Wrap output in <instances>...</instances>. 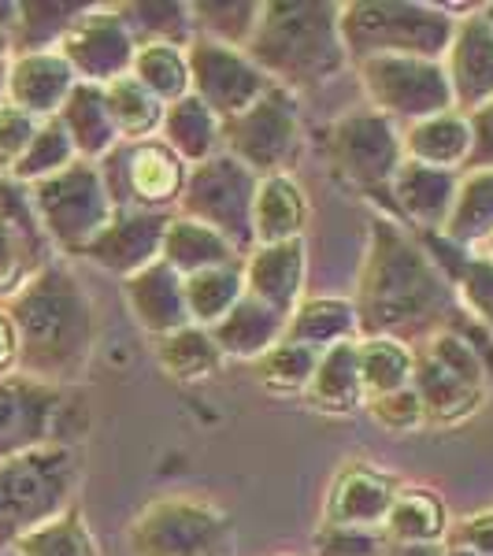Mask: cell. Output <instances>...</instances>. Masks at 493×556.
<instances>
[{"instance_id": "6da1fadb", "label": "cell", "mask_w": 493, "mask_h": 556, "mask_svg": "<svg viewBox=\"0 0 493 556\" xmlns=\"http://www.w3.org/2000/svg\"><path fill=\"white\" fill-rule=\"evenodd\" d=\"M460 298L442 267L401 223L375 215L356 282V327L361 338H393L416 349L460 316Z\"/></svg>"}, {"instance_id": "7a4b0ae2", "label": "cell", "mask_w": 493, "mask_h": 556, "mask_svg": "<svg viewBox=\"0 0 493 556\" xmlns=\"http://www.w3.org/2000/svg\"><path fill=\"white\" fill-rule=\"evenodd\" d=\"M8 319L15 327L20 361L15 367L34 382H75L89 367L97 342V316L89 293L64 264L38 267L8 298Z\"/></svg>"}, {"instance_id": "3957f363", "label": "cell", "mask_w": 493, "mask_h": 556, "mask_svg": "<svg viewBox=\"0 0 493 556\" xmlns=\"http://www.w3.org/2000/svg\"><path fill=\"white\" fill-rule=\"evenodd\" d=\"M245 56L275 86L316 89L342 75L349 52L342 41V4L330 0H267Z\"/></svg>"}, {"instance_id": "277c9868", "label": "cell", "mask_w": 493, "mask_h": 556, "mask_svg": "<svg viewBox=\"0 0 493 556\" xmlns=\"http://www.w3.org/2000/svg\"><path fill=\"white\" fill-rule=\"evenodd\" d=\"M456 20L445 8L416 0H353L342 4V41L349 64L371 56L438 60L450 52Z\"/></svg>"}, {"instance_id": "5b68a950", "label": "cell", "mask_w": 493, "mask_h": 556, "mask_svg": "<svg viewBox=\"0 0 493 556\" xmlns=\"http://www.w3.org/2000/svg\"><path fill=\"white\" fill-rule=\"evenodd\" d=\"M78 482V460L64 445H41L0 460V545L64 516Z\"/></svg>"}, {"instance_id": "8992f818", "label": "cell", "mask_w": 493, "mask_h": 556, "mask_svg": "<svg viewBox=\"0 0 493 556\" xmlns=\"http://www.w3.org/2000/svg\"><path fill=\"white\" fill-rule=\"evenodd\" d=\"M416 371H412V390L419 393L424 419L434 427H456L475 416L486 397V364L479 353L464 342L456 330H438L427 342L412 349Z\"/></svg>"}, {"instance_id": "52a82bcc", "label": "cell", "mask_w": 493, "mask_h": 556, "mask_svg": "<svg viewBox=\"0 0 493 556\" xmlns=\"http://www.w3.org/2000/svg\"><path fill=\"white\" fill-rule=\"evenodd\" d=\"M30 201L45 238L67 256H86V249L104 235L115 215L101 167L89 160H75L64 172L34 182Z\"/></svg>"}, {"instance_id": "ba28073f", "label": "cell", "mask_w": 493, "mask_h": 556, "mask_svg": "<svg viewBox=\"0 0 493 556\" xmlns=\"http://www.w3.org/2000/svg\"><path fill=\"white\" fill-rule=\"evenodd\" d=\"M130 556H235V519L201 497H160L127 531Z\"/></svg>"}, {"instance_id": "9c48e42d", "label": "cell", "mask_w": 493, "mask_h": 556, "mask_svg": "<svg viewBox=\"0 0 493 556\" xmlns=\"http://www.w3.org/2000/svg\"><path fill=\"white\" fill-rule=\"evenodd\" d=\"M260 178L238 164L230 152H215L212 160L197 164L186 175L182 197H178V212L186 219H197L212 227L219 238L230 241V249L245 260L256 249L253 235V204H256Z\"/></svg>"}, {"instance_id": "30bf717a", "label": "cell", "mask_w": 493, "mask_h": 556, "mask_svg": "<svg viewBox=\"0 0 493 556\" xmlns=\"http://www.w3.org/2000/svg\"><path fill=\"white\" fill-rule=\"evenodd\" d=\"M223 152H230L256 178L286 175L301 156L298 97L271 83L253 108L223 123Z\"/></svg>"}, {"instance_id": "8fae6325", "label": "cell", "mask_w": 493, "mask_h": 556, "mask_svg": "<svg viewBox=\"0 0 493 556\" xmlns=\"http://www.w3.org/2000/svg\"><path fill=\"white\" fill-rule=\"evenodd\" d=\"M356 75L364 83L367 101L387 119H405L412 127V123L456 112L450 75H445V64H438V60L371 56L356 64Z\"/></svg>"}, {"instance_id": "7c38bea8", "label": "cell", "mask_w": 493, "mask_h": 556, "mask_svg": "<svg viewBox=\"0 0 493 556\" xmlns=\"http://www.w3.org/2000/svg\"><path fill=\"white\" fill-rule=\"evenodd\" d=\"M327 152L334 172L349 186H356L364 197H379V201L393 204V175L405 164V141H401L393 119L379 112L345 115L327 130Z\"/></svg>"}, {"instance_id": "4fadbf2b", "label": "cell", "mask_w": 493, "mask_h": 556, "mask_svg": "<svg viewBox=\"0 0 493 556\" xmlns=\"http://www.w3.org/2000/svg\"><path fill=\"white\" fill-rule=\"evenodd\" d=\"M101 175L115 208L167 212L178 204L186 186V164L160 138L115 146L101 160Z\"/></svg>"}, {"instance_id": "5bb4252c", "label": "cell", "mask_w": 493, "mask_h": 556, "mask_svg": "<svg viewBox=\"0 0 493 556\" xmlns=\"http://www.w3.org/2000/svg\"><path fill=\"white\" fill-rule=\"evenodd\" d=\"M186 64H190V93L219 123L235 119L271 89V78L245 52L208 38H193L186 49Z\"/></svg>"}, {"instance_id": "9a60e30c", "label": "cell", "mask_w": 493, "mask_h": 556, "mask_svg": "<svg viewBox=\"0 0 493 556\" xmlns=\"http://www.w3.org/2000/svg\"><path fill=\"white\" fill-rule=\"evenodd\" d=\"M56 52L71 64L78 83L108 86L115 78L130 75L134 56H138V41L127 30V23L119 20L115 4L86 8V15L64 34Z\"/></svg>"}, {"instance_id": "2e32d148", "label": "cell", "mask_w": 493, "mask_h": 556, "mask_svg": "<svg viewBox=\"0 0 493 556\" xmlns=\"http://www.w3.org/2000/svg\"><path fill=\"white\" fill-rule=\"evenodd\" d=\"M64 412L60 386L34 382L26 375H0V460L52 445V430Z\"/></svg>"}, {"instance_id": "e0dca14e", "label": "cell", "mask_w": 493, "mask_h": 556, "mask_svg": "<svg viewBox=\"0 0 493 556\" xmlns=\"http://www.w3.org/2000/svg\"><path fill=\"white\" fill-rule=\"evenodd\" d=\"M167 223H172V212L115 208L104 235L86 249V260H93L97 267H104V271H112L119 278L146 271L149 264L160 260Z\"/></svg>"}, {"instance_id": "ac0fdd59", "label": "cell", "mask_w": 493, "mask_h": 556, "mask_svg": "<svg viewBox=\"0 0 493 556\" xmlns=\"http://www.w3.org/2000/svg\"><path fill=\"white\" fill-rule=\"evenodd\" d=\"M405 482L397 475L371 468V464H349L330 482L323 501V523L327 527H382Z\"/></svg>"}, {"instance_id": "d6986e66", "label": "cell", "mask_w": 493, "mask_h": 556, "mask_svg": "<svg viewBox=\"0 0 493 556\" xmlns=\"http://www.w3.org/2000/svg\"><path fill=\"white\" fill-rule=\"evenodd\" d=\"M445 75L453 86V108L460 115L479 112L493 101V26L479 15L456 23L453 45L445 52Z\"/></svg>"}, {"instance_id": "ffe728a7", "label": "cell", "mask_w": 493, "mask_h": 556, "mask_svg": "<svg viewBox=\"0 0 493 556\" xmlns=\"http://www.w3.org/2000/svg\"><path fill=\"white\" fill-rule=\"evenodd\" d=\"M78 86L75 71L56 49L45 52H23L8 64V104L34 119H56L60 108Z\"/></svg>"}, {"instance_id": "44dd1931", "label": "cell", "mask_w": 493, "mask_h": 556, "mask_svg": "<svg viewBox=\"0 0 493 556\" xmlns=\"http://www.w3.org/2000/svg\"><path fill=\"white\" fill-rule=\"evenodd\" d=\"M456 193H460V172H442V167L405 160L393 175L390 201L412 227H419L424 235H442L453 215Z\"/></svg>"}, {"instance_id": "7402d4cb", "label": "cell", "mask_w": 493, "mask_h": 556, "mask_svg": "<svg viewBox=\"0 0 493 556\" xmlns=\"http://www.w3.org/2000/svg\"><path fill=\"white\" fill-rule=\"evenodd\" d=\"M304 241H279V245H256L245 256L241 271H245V293L290 319L301 304L304 290Z\"/></svg>"}, {"instance_id": "603a6c76", "label": "cell", "mask_w": 493, "mask_h": 556, "mask_svg": "<svg viewBox=\"0 0 493 556\" xmlns=\"http://www.w3.org/2000/svg\"><path fill=\"white\" fill-rule=\"evenodd\" d=\"M123 298L134 319L156 338H167L175 330L190 327V308H186V282L175 267H167L164 260L149 264L146 271L123 278Z\"/></svg>"}, {"instance_id": "cb8c5ba5", "label": "cell", "mask_w": 493, "mask_h": 556, "mask_svg": "<svg viewBox=\"0 0 493 556\" xmlns=\"http://www.w3.org/2000/svg\"><path fill=\"white\" fill-rule=\"evenodd\" d=\"M419 245L427 249V256L434 260V264L442 267V275L453 282L464 308L493 334V264L490 260L453 245V241H445L442 235H424Z\"/></svg>"}, {"instance_id": "d4e9b609", "label": "cell", "mask_w": 493, "mask_h": 556, "mask_svg": "<svg viewBox=\"0 0 493 556\" xmlns=\"http://www.w3.org/2000/svg\"><path fill=\"white\" fill-rule=\"evenodd\" d=\"M64 123L71 146H75L78 160H89V164H101V160L119 146V130L112 123V112H108L104 101V86H89L78 83L71 89V97L64 101L56 115Z\"/></svg>"}, {"instance_id": "484cf974", "label": "cell", "mask_w": 493, "mask_h": 556, "mask_svg": "<svg viewBox=\"0 0 493 556\" xmlns=\"http://www.w3.org/2000/svg\"><path fill=\"white\" fill-rule=\"evenodd\" d=\"M212 338L223 356H235V361H260L267 349H275L286 338V319L245 293L227 316L215 323Z\"/></svg>"}, {"instance_id": "4316f807", "label": "cell", "mask_w": 493, "mask_h": 556, "mask_svg": "<svg viewBox=\"0 0 493 556\" xmlns=\"http://www.w3.org/2000/svg\"><path fill=\"white\" fill-rule=\"evenodd\" d=\"M401 141H405V160L442 167V172H460V167H468L471 156V127L468 115L460 112H445L434 115V119L412 123L401 134Z\"/></svg>"}, {"instance_id": "83f0119b", "label": "cell", "mask_w": 493, "mask_h": 556, "mask_svg": "<svg viewBox=\"0 0 493 556\" xmlns=\"http://www.w3.org/2000/svg\"><path fill=\"white\" fill-rule=\"evenodd\" d=\"M304 223H308V201H304L301 186L290 175L260 178L253 204L256 245H279V241L301 238Z\"/></svg>"}, {"instance_id": "f1b7e54d", "label": "cell", "mask_w": 493, "mask_h": 556, "mask_svg": "<svg viewBox=\"0 0 493 556\" xmlns=\"http://www.w3.org/2000/svg\"><path fill=\"white\" fill-rule=\"evenodd\" d=\"M160 260H164L167 267H175L182 278H190L197 271H212V267L241 264V256L230 249L227 238H219L212 227H204V223L186 219V215H172Z\"/></svg>"}, {"instance_id": "f546056e", "label": "cell", "mask_w": 493, "mask_h": 556, "mask_svg": "<svg viewBox=\"0 0 493 556\" xmlns=\"http://www.w3.org/2000/svg\"><path fill=\"white\" fill-rule=\"evenodd\" d=\"M160 141L175 152L182 164H204L215 152H223V123L204 108L197 97L167 104L164 123H160Z\"/></svg>"}, {"instance_id": "4dcf8cb0", "label": "cell", "mask_w": 493, "mask_h": 556, "mask_svg": "<svg viewBox=\"0 0 493 556\" xmlns=\"http://www.w3.org/2000/svg\"><path fill=\"white\" fill-rule=\"evenodd\" d=\"M361 342V338H356ZM356 342H342L334 349H323L319 353V364H316V375H312L308 397L312 408L319 412H353L364 405V386H361V364H356Z\"/></svg>"}, {"instance_id": "1f68e13d", "label": "cell", "mask_w": 493, "mask_h": 556, "mask_svg": "<svg viewBox=\"0 0 493 556\" xmlns=\"http://www.w3.org/2000/svg\"><path fill=\"white\" fill-rule=\"evenodd\" d=\"M382 531L393 545H438L450 534L445 501L427 486H401Z\"/></svg>"}, {"instance_id": "d6a6232c", "label": "cell", "mask_w": 493, "mask_h": 556, "mask_svg": "<svg viewBox=\"0 0 493 556\" xmlns=\"http://www.w3.org/2000/svg\"><path fill=\"white\" fill-rule=\"evenodd\" d=\"M361 327H356L353 301L338 298H312L301 301L298 312L286 319V342H298L323 353V349H334L342 342H356Z\"/></svg>"}, {"instance_id": "836d02e7", "label": "cell", "mask_w": 493, "mask_h": 556, "mask_svg": "<svg viewBox=\"0 0 493 556\" xmlns=\"http://www.w3.org/2000/svg\"><path fill=\"white\" fill-rule=\"evenodd\" d=\"M115 12L127 23L138 49L141 45H175V49H190L193 45L190 4H178V0H138V4H115Z\"/></svg>"}, {"instance_id": "e575fe53", "label": "cell", "mask_w": 493, "mask_h": 556, "mask_svg": "<svg viewBox=\"0 0 493 556\" xmlns=\"http://www.w3.org/2000/svg\"><path fill=\"white\" fill-rule=\"evenodd\" d=\"M442 238L460 249L486 245L493 238V167L490 172H468L460 178V193H456Z\"/></svg>"}, {"instance_id": "d590c367", "label": "cell", "mask_w": 493, "mask_h": 556, "mask_svg": "<svg viewBox=\"0 0 493 556\" xmlns=\"http://www.w3.org/2000/svg\"><path fill=\"white\" fill-rule=\"evenodd\" d=\"M356 364H361L364 401L405 390V386H412V371H416L412 349L393 342V338H361L356 342Z\"/></svg>"}, {"instance_id": "8d00e7d4", "label": "cell", "mask_w": 493, "mask_h": 556, "mask_svg": "<svg viewBox=\"0 0 493 556\" xmlns=\"http://www.w3.org/2000/svg\"><path fill=\"white\" fill-rule=\"evenodd\" d=\"M186 282V308H190L193 327L212 330L215 323L227 316L235 304L245 298V271L241 264L230 267H212V271H197Z\"/></svg>"}, {"instance_id": "74e56055", "label": "cell", "mask_w": 493, "mask_h": 556, "mask_svg": "<svg viewBox=\"0 0 493 556\" xmlns=\"http://www.w3.org/2000/svg\"><path fill=\"white\" fill-rule=\"evenodd\" d=\"M156 361L178 382H201V379H208V375H215V367L223 364V353H219V345H215L212 330L193 327L190 323V327L160 338Z\"/></svg>"}, {"instance_id": "f35d334b", "label": "cell", "mask_w": 493, "mask_h": 556, "mask_svg": "<svg viewBox=\"0 0 493 556\" xmlns=\"http://www.w3.org/2000/svg\"><path fill=\"white\" fill-rule=\"evenodd\" d=\"M104 101H108V112H112L115 130H119V138H127V141L152 138V130H160L164 112H167V108L160 104L134 75H123V78H115V83H108Z\"/></svg>"}, {"instance_id": "ab89813d", "label": "cell", "mask_w": 493, "mask_h": 556, "mask_svg": "<svg viewBox=\"0 0 493 556\" xmlns=\"http://www.w3.org/2000/svg\"><path fill=\"white\" fill-rule=\"evenodd\" d=\"M260 8L264 4H256V0H197V4H190L193 26L201 30L197 38H208L245 52L256 34Z\"/></svg>"}, {"instance_id": "60d3db41", "label": "cell", "mask_w": 493, "mask_h": 556, "mask_svg": "<svg viewBox=\"0 0 493 556\" xmlns=\"http://www.w3.org/2000/svg\"><path fill=\"white\" fill-rule=\"evenodd\" d=\"M130 75L156 97L160 104H175L190 97V64H186V49L175 45H141L134 56Z\"/></svg>"}, {"instance_id": "b9f144b4", "label": "cell", "mask_w": 493, "mask_h": 556, "mask_svg": "<svg viewBox=\"0 0 493 556\" xmlns=\"http://www.w3.org/2000/svg\"><path fill=\"white\" fill-rule=\"evenodd\" d=\"M316 364H319V353L308 345H298V342H282L275 349H267L256 364V382L264 386L267 393L275 397H286V393H304L316 375Z\"/></svg>"}, {"instance_id": "7bdbcfd3", "label": "cell", "mask_w": 493, "mask_h": 556, "mask_svg": "<svg viewBox=\"0 0 493 556\" xmlns=\"http://www.w3.org/2000/svg\"><path fill=\"white\" fill-rule=\"evenodd\" d=\"M86 15V4H56V0H30L20 4L15 26H20V56L23 52H45L49 45H60L64 34Z\"/></svg>"}, {"instance_id": "ee69618b", "label": "cell", "mask_w": 493, "mask_h": 556, "mask_svg": "<svg viewBox=\"0 0 493 556\" xmlns=\"http://www.w3.org/2000/svg\"><path fill=\"white\" fill-rule=\"evenodd\" d=\"M15 553L20 556H101L78 508H67L64 516L49 519L38 531L23 534L20 542H15Z\"/></svg>"}, {"instance_id": "f6af8a7d", "label": "cell", "mask_w": 493, "mask_h": 556, "mask_svg": "<svg viewBox=\"0 0 493 556\" xmlns=\"http://www.w3.org/2000/svg\"><path fill=\"white\" fill-rule=\"evenodd\" d=\"M78 160L75 146H71L67 130L60 119H41L38 123V134H34V141L26 146V152L20 156V164L12 167V178L15 182H41V178L64 172Z\"/></svg>"}, {"instance_id": "bcb514c9", "label": "cell", "mask_w": 493, "mask_h": 556, "mask_svg": "<svg viewBox=\"0 0 493 556\" xmlns=\"http://www.w3.org/2000/svg\"><path fill=\"white\" fill-rule=\"evenodd\" d=\"M41 253H45V245L26 238L23 230L12 227L8 219H0V298H12L26 278L49 264Z\"/></svg>"}, {"instance_id": "7dc6e473", "label": "cell", "mask_w": 493, "mask_h": 556, "mask_svg": "<svg viewBox=\"0 0 493 556\" xmlns=\"http://www.w3.org/2000/svg\"><path fill=\"white\" fill-rule=\"evenodd\" d=\"M316 556H390L382 527H319Z\"/></svg>"}, {"instance_id": "c3c4849f", "label": "cell", "mask_w": 493, "mask_h": 556, "mask_svg": "<svg viewBox=\"0 0 493 556\" xmlns=\"http://www.w3.org/2000/svg\"><path fill=\"white\" fill-rule=\"evenodd\" d=\"M367 412H371L375 424L382 430H390V434H408V430H419L427 424L419 393L412 390V386H405V390H397V393H387V397L367 401Z\"/></svg>"}, {"instance_id": "681fc988", "label": "cell", "mask_w": 493, "mask_h": 556, "mask_svg": "<svg viewBox=\"0 0 493 556\" xmlns=\"http://www.w3.org/2000/svg\"><path fill=\"white\" fill-rule=\"evenodd\" d=\"M38 134V119L34 115L20 112L15 104H0V172L12 175V167L20 164V156L26 152V146Z\"/></svg>"}, {"instance_id": "f907efd6", "label": "cell", "mask_w": 493, "mask_h": 556, "mask_svg": "<svg viewBox=\"0 0 493 556\" xmlns=\"http://www.w3.org/2000/svg\"><path fill=\"white\" fill-rule=\"evenodd\" d=\"M471 127V156L464 172H490L493 167V101L468 115Z\"/></svg>"}, {"instance_id": "816d5d0a", "label": "cell", "mask_w": 493, "mask_h": 556, "mask_svg": "<svg viewBox=\"0 0 493 556\" xmlns=\"http://www.w3.org/2000/svg\"><path fill=\"white\" fill-rule=\"evenodd\" d=\"M445 545L468 549L475 556H493V513H479V516L464 519L456 531L445 534Z\"/></svg>"}, {"instance_id": "f5cc1de1", "label": "cell", "mask_w": 493, "mask_h": 556, "mask_svg": "<svg viewBox=\"0 0 493 556\" xmlns=\"http://www.w3.org/2000/svg\"><path fill=\"white\" fill-rule=\"evenodd\" d=\"M15 361H20L15 327H12V319H8V312H0V375H4L8 367H15Z\"/></svg>"}, {"instance_id": "db71d44e", "label": "cell", "mask_w": 493, "mask_h": 556, "mask_svg": "<svg viewBox=\"0 0 493 556\" xmlns=\"http://www.w3.org/2000/svg\"><path fill=\"white\" fill-rule=\"evenodd\" d=\"M390 556H445V542H438V545H393L390 542Z\"/></svg>"}, {"instance_id": "11a10c76", "label": "cell", "mask_w": 493, "mask_h": 556, "mask_svg": "<svg viewBox=\"0 0 493 556\" xmlns=\"http://www.w3.org/2000/svg\"><path fill=\"white\" fill-rule=\"evenodd\" d=\"M8 52H12V34H8L4 26H0V67L8 64Z\"/></svg>"}, {"instance_id": "9f6ffc18", "label": "cell", "mask_w": 493, "mask_h": 556, "mask_svg": "<svg viewBox=\"0 0 493 556\" xmlns=\"http://www.w3.org/2000/svg\"><path fill=\"white\" fill-rule=\"evenodd\" d=\"M8 101V64L0 67V104Z\"/></svg>"}, {"instance_id": "6f0895ef", "label": "cell", "mask_w": 493, "mask_h": 556, "mask_svg": "<svg viewBox=\"0 0 493 556\" xmlns=\"http://www.w3.org/2000/svg\"><path fill=\"white\" fill-rule=\"evenodd\" d=\"M445 556H475L468 549H456V545H445Z\"/></svg>"}, {"instance_id": "680465c9", "label": "cell", "mask_w": 493, "mask_h": 556, "mask_svg": "<svg viewBox=\"0 0 493 556\" xmlns=\"http://www.w3.org/2000/svg\"><path fill=\"white\" fill-rule=\"evenodd\" d=\"M482 256H486V260H490V264H493V238L486 241V245H482Z\"/></svg>"}, {"instance_id": "91938a15", "label": "cell", "mask_w": 493, "mask_h": 556, "mask_svg": "<svg viewBox=\"0 0 493 556\" xmlns=\"http://www.w3.org/2000/svg\"><path fill=\"white\" fill-rule=\"evenodd\" d=\"M482 20H486V23L493 26V4H486V8H482Z\"/></svg>"}]
</instances>
